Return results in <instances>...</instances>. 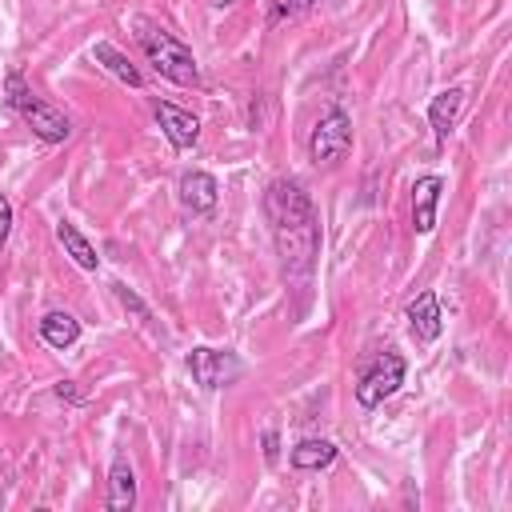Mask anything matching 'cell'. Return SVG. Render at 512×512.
<instances>
[{
	"label": "cell",
	"instance_id": "obj_1",
	"mask_svg": "<svg viewBox=\"0 0 512 512\" xmlns=\"http://www.w3.org/2000/svg\"><path fill=\"white\" fill-rule=\"evenodd\" d=\"M264 216L276 240V256L288 280H308L320 256V220L300 180L276 176L264 188Z\"/></svg>",
	"mask_w": 512,
	"mask_h": 512
},
{
	"label": "cell",
	"instance_id": "obj_2",
	"mask_svg": "<svg viewBox=\"0 0 512 512\" xmlns=\"http://www.w3.org/2000/svg\"><path fill=\"white\" fill-rule=\"evenodd\" d=\"M136 40H140L148 64L164 80H172L180 88H200V68H196V56H192V48L184 40H176L168 28H156V24H140Z\"/></svg>",
	"mask_w": 512,
	"mask_h": 512
},
{
	"label": "cell",
	"instance_id": "obj_3",
	"mask_svg": "<svg viewBox=\"0 0 512 512\" xmlns=\"http://www.w3.org/2000/svg\"><path fill=\"white\" fill-rule=\"evenodd\" d=\"M4 92H8L12 112H20V120L32 128V136H36V140H44V144H64V140L72 136L68 116H64L60 108L44 104V100L24 84V76H20V72H12V76L4 80Z\"/></svg>",
	"mask_w": 512,
	"mask_h": 512
},
{
	"label": "cell",
	"instance_id": "obj_4",
	"mask_svg": "<svg viewBox=\"0 0 512 512\" xmlns=\"http://www.w3.org/2000/svg\"><path fill=\"white\" fill-rule=\"evenodd\" d=\"M348 148H352V116L332 104V108L316 120L312 136H308V160H312L316 168H332V164H340V160L348 156Z\"/></svg>",
	"mask_w": 512,
	"mask_h": 512
},
{
	"label": "cell",
	"instance_id": "obj_5",
	"mask_svg": "<svg viewBox=\"0 0 512 512\" xmlns=\"http://www.w3.org/2000/svg\"><path fill=\"white\" fill-rule=\"evenodd\" d=\"M404 372H408V364H404V356H400V352H392V348L376 352V360L360 372L356 404H360V408H376V404H384L392 392H400Z\"/></svg>",
	"mask_w": 512,
	"mask_h": 512
},
{
	"label": "cell",
	"instance_id": "obj_6",
	"mask_svg": "<svg viewBox=\"0 0 512 512\" xmlns=\"http://www.w3.org/2000/svg\"><path fill=\"white\" fill-rule=\"evenodd\" d=\"M188 372H192V380H196L200 388L216 392V388H228V384H236V380L244 376V360H240L236 352H228V348H208V344H200V348L188 352Z\"/></svg>",
	"mask_w": 512,
	"mask_h": 512
},
{
	"label": "cell",
	"instance_id": "obj_7",
	"mask_svg": "<svg viewBox=\"0 0 512 512\" xmlns=\"http://www.w3.org/2000/svg\"><path fill=\"white\" fill-rule=\"evenodd\" d=\"M156 124H160V132L168 136V144L176 152H188L200 140V120L192 112H184L180 104H172V100H160L156 104Z\"/></svg>",
	"mask_w": 512,
	"mask_h": 512
},
{
	"label": "cell",
	"instance_id": "obj_8",
	"mask_svg": "<svg viewBox=\"0 0 512 512\" xmlns=\"http://www.w3.org/2000/svg\"><path fill=\"white\" fill-rule=\"evenodd\" d=\"M440 196H444V180L440 176H420L412 184V228L420 236H428L436 228V208H440Z\"/></svg>",
	"mask_w": 512,
	"mask_h": 512
},
{
	"label": "cell",
	"instance_id": "obj_9",
	"mask_svg": "<svg viewBox=\"0 0 512 512\" xmlns=\"http://www.w3.org/2000/svg\"><path fill=\"white\" fill-rule=\"evenodd\" d=\"M408 332L420 340V344H432L436 336H440V328H444V316H440V300H436V292H420L412 304H408Z\"/></svg>",
	"mask_w": 512,
	"mask_h": 512
},
{
	"label": "cell",
	"instance_id": "obj_10",
	"mask_svg": "<svg viewBox=\"0 0 512 512\" xmlns=\"http://www.w3.org/2000/svg\"><path fill=\"white\" fill-rule=\"evenodd\" d=\"M464 100H468L464 88H444V92L432 96V104H428V124H432L436 140H448V132L456 128V120H460V112H464Z\"/></svg>",
	"mask_w": 512,
	"mask_h": 512
},
{
	"label": "cell",
	"instance_id": "obj_11",
	"mask_svg": "<svg viewBox=\"0 0 512 512\" xmlns=\"http://www.w3.org/2000/svg\"><path fill=\"white\" fill-rule=\"evenodd\" d=\"M180 200H184V208H192V212H212L216 200H220L216 176H212V172H200V168L184 172V176H180Z\"/></svg>",
	"mask_w": 512,
	"mask_h": 512
},
{
	"label": "cell",
	"instance_id": "obj_12",
	"mask_svg": "<svg viewBox=\"0 0 512 512\" xmlns=\"http://www.w3.org/2000/svg\"><path fill=\"white\" fill-rule=\"evenodd\" d=\"M108 508L112 512H132L136 508V472L128 456H116L108 468Z\"/></svg>",
	"mask_w": 512,
	"mask_h": 512
},
{
	"label": "cell",
	"instance_id": "obj_13",
	"mask_svg": "<svg viewBox=\"0 0 512 512\" xmlns=\"http://www.w3.org/2000/svg\"><path fill=\"white\" fill-rule=\"evenodd\" d=\"M40 340H44L48 348H72V344L80 340V320H76L72 312L52 308V312H44V320H40Z\"/></svg>",
	"mask_w": 512,
	"mask_h": 512
},
{
	"label": "cell",
	"instance_id": "obj_14",
	"mask_svg": "<svg viewBox=\"0 0 512 512\" xmlns=\"http://www.w3.org/2000/svg\"><path fill=\"white\" fill-rule=\"evenodd\" d=\"M336 444L332 440H320V436H308V440H300L292 452H288V460H292V468H300V472H320V468H328L332 460H336Z\"/></svg>",
	"mask_w": 512,
	"mask_h": 512
},
{
	"label": "cell",
	"instance_id": "obj_15",
	"mask_svg": "<svg viewBox=\"0 0 512 512\" xmlns=\"http://www.w3.org/2000/svg\"><path fill=\"white\" fill-rule=\"evenodd\" d=\"M56 240L64 244V252H68V256H72V260H76L84 272H96V268H100L96 248L88 244V236H84V232H80L72 220H60V224H56Z\"/></svg>",
	"mask_w": 512,
	"mask_h": 512
},
{
	"label": "cell",
	"instance_id": "obj_16",
	"mask_svg": "<svg viewBox=\"0 0 512 512\" xmlns=\"http://www.w3.org/2000/svg\"><path fill=\"white\" fill-rule=\"evenodd\" d=\"M92 56H96V64H104V68H108V72H112L120 84H128V88H140V84H144L140 68H136V64H132V60L120 52V48H112V44H104V40H100V44L92 48Z\"/></svg>",
	"mask_w": 512,
	"mask_h": 512
},
{
	"label": "cell",
	"instance_id": "obj_17",
	"mask_svg": "<svg viewBox=\"0 0 512 512\" xmlns=\"http://www.w3.org/2000/svg\"><path fill=\"white\" fill-rule=\"evenodd\" d=\"M316 0H272V24L280 20H292V16H304Z\"/></svg>",
	"mask_w": 512,
	"mask_h": 512
},
{
	"label": "cell",
	"instance_id": "obj_18",
	"mask_svg": "<svg viewBox=\"0 0 512 512\" xmlns=\"http://www.w3.org/2000/svg\"><path fill=\"white\" fill-rule=\"evenodd\" d=\"M112 288H116L120 304H124V308H132V312H136L140 320H148V316H152V312H148V304H144V300H140V296H136V292H132L128 284H112Z\"/></svg>",
	"mask_w": 512,
	"mask_h": 512
},
{
	"label": "cell",
	"instance_id": "obj_19",
	"mask_svg": "<svg viewBox=\"0 0 512 512\" xmlns=\"http://www.w3.org/2000/svg\"><path fill=\"white\" fill-rule=\"evenodd\" d=\"M8 232H12V204H8V196L0 192V248H4Z\"/></svg>",
	"mask_w": 512,
	"mask_h": 512
},
{
	"label": "cell",
	"instance_id": "obj_20",
	"mask_svg": "<svg viewBox=\"0 0 512 512\" xmlns=\"http://www.w3.org/2000/svg\"><path fill=\"white\" fill-rule=\"evenodd\" d=\"M276 456H280V436L268 428V432H264V460H268V464H276Z\"/></svg>",
	"mask_w": 512,
	"mask_h": 512
},
{
	"label": "cell",
	"instance_id": "obj_21",
	"mask_svg": "<svg viewBox=\"0 0 512 512\" xmlns=\"http://www.w3.org/2000/svg\"><path fill=\"white\" fill-rule=\"evenodd\" d=\"M56 396H60V400H72V404H80V400H84V396L72 388V380H60V384H56Z\"/></svg>",
	"mask_w": 512,
	"mask_h": 512
},
{
	"label": "cell",
	"instance_id": "obj_22",
	"mask_svg": "<svg viewBox=\"0 0 512 512\" xmlns=\"http://www.w3.org/2000/svg\"><path fill=\"white\" fill-rule=\"evenodd\" d=\"M212 4H216V8H228V4H232V0H212Z\"/></svg>",
	"mask_w": 512,
	"mask_h": 512
}]
</instances>
